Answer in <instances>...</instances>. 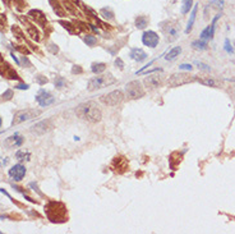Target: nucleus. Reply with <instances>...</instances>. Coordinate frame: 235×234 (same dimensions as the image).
Returning a JSON list of instances; mask_svg holds the SVG:
<instances>
[{
  "label": "nucleus",
  "mask_w": 235,
  "mask_h": 234,
  "mask_svg": "<svg viewBox=\"0 0 235 234\" xmlns=\"http://www.w3.org/2000/svg\"><path fill=\"white\" fill-rule=\"evenodd\" d=\"M75 114L79 119L86 120V122H90V123H97L102 118L101 110L95 101L81 102L79 105L75 108Z\"/></svg>",
  "instance_id": "nucleus-1"
},
{
  "label": "nucleus",
  "mask_w": 235,
  "mask_h": 234,
  "mask_svg": "<svg viewBox=\"0 0 235 234\" xmlns=\"http://www.w3.org/2000/svg\"><path fill=\"white\" fill-rule=\"evenodd\" d=\"M45 214L47 219L53 223H64L68 219L67 206L59 201H50L45 206Z\"/></svg>",
  "instance_id": "nucleus-2"
},
{
  "label": "nucleus",
  "mask_w": 235,
  "mask_h": 234,
  "mask_svg": "<svg viewBox=\"0 0 235 234\" xmlns=\"http://www.w3.org/2000/svg\"><path fill=\"white\" fill-rule=\"evenodd\" d=\"M116 82L115 77H112V74L107 73V74H101L97 77H93L88 81L87 84V90L88 91H95V90H100L103 87H107L110 84H114Z\"/></svg>",
  "instance_id": "nucleus-3"
},
{
  "label": "nucleus",
  "mask_w": 235,
  "mask_h": 234,
  "mask_svg": "<svg viewBox=\"0 0 235 234\" xmlns=\"http://www.w3.org/2000/svg\"><path fill=\"white\" fill-rule=\"evenodd\" d=\"M125 93L129 99L137 100V99H141L144 96V88L142 87V84L139 81H132V82L127 83Z\"/></svg>",
  "instance_id": "nucleus-4"
},
{
  "label": "nucleus",
  "mask_w": 235,
  "mask_h": 234,
  "mask_svg": "<svg viewBox=\"0 0 235 234\" xmlns=\"http://www.w3.org/2000/svg\"><path fill=\"white\" fill-rule=\"evenodd\" d=\"M100 100H101L102 104H105V105L115 106V105H118V104H120L124 100V93L120 90H116V91H112V92H110L107 95H103V96L100 97Z\"/></svg>",
  "instance_id": "nucleus-5"
},
{
  "label": "nucleus",
  "mask_w": 235,
  "mask_h": 234,
  "mask_svg": "<svg viewBox=\"0 0 235 234\" xmlns=\"http://www.w3.org/2000/svg\"><path fill=\"white\" fill-rule=\"evenodd\" d=\"M193 81H196L194 76H189L185 73H176V74H172L168 80V84L171 86V87H178V86L185 84V83L193 82Z\"/></svg>",
  "instance_id": "nucleus-6"
},
{
  "label": "nucleus",
  "mask_w": 235,
  "mask_h": 234,
  "mask_svg": "<svg viewBox=\"0 0 235 234\" xmlns=\"http://www.w3.org/2000/svg\"><path fill=\"white\" fill-rule=\"evenodd\" d=\"M161 30L166 36V41L172 42L179 36V27L172 22H164L161 23Z\"/></svg>",
  "instance_id": "nucleus-7"
},
{
  "label": "nucleus",
  "mask_w": 235,
  "mask_h": 234,
  "mask_svg": "<svg viewBox=\"0 0 235 234\" xmlns=\"http://www.w3.org/2000/svg\"><path fill=\"white\" fill-rule=\"evenodd\" d=\"M40 110H36V109H26V110H21L18 111L17 114L14 115V119L12 124H19L22 122H26V120H30L32 118H36L37 115H40Z\"/></svg>",
  "instance_id": "nucleus-8"
},
{
  "label": "nucleus",
  "mask_w": 235,
  "mask_h": 234,
  "mask_svg": "<svg viewBox=\"0 0 235 234\" xmlns=\"http://www.w3.org/2000/svg\"><path fill=\"white\" fill-rule=\"evenodd\" d=\"M110 168L114 170L115 173H118V174H123V173H125L129 168V164H128V159H125L124 156H115L114 159H112L111 161V165Z\"/></svg>",
  "instance_id": "nucleus-9"
},
{
  "label": "nucleus",
  "mask_w": 235,
  "mask_h": 234,
  "mask_svg": "<svg viewBox=\"0 0 235 234\" xmlns=\"http://www.w3.org/2000/svg\"><path fill=\"white\" fill-rule=\"evenodd\" d=\"M159 41H160V37H159V35L156 33L155 31H146L143 32L142 35V42H143V45L146 46H148L151 49H155L156 46L159 45Z\"/></svg>",
  "instance_id": "nucleus-10"
},
{
  "label": "nucleus",
  "mask_w": 235,
  "mask_h": 234,
  "mask_svg": "<svg viewBox=\"0 0 235 234\" xmlns=\"http://www.w3.org/2000/svg\"><path fill=\"white\" fill-rule=\"evenodd\" d=\"M36 101L38 102V105L40 106H49V105H51L54 101H55V99L53 97V95L51 93H49V92H46L45 90H40L38 91V93L36 95Z\"/></svg>",
  "instance_id": "nucleus-11"
},
{
  "label": "nucleus",
  "mask_w": 235,
  "mask_h": 234,
  "mask_svg": "<svg viewBox=\"0 0 235 234\" xmlns=\"http://www.w3.org/2000/svg\"><path fill=\"white\" fill-rule=\"evenodd\" d=\"M53 122L51 120H42V122L37 123V124H34L32 127L31 131L33 133H36V134H43V133H46L49 131H51L53 129Z\"/></svg>",
  "instance_id": "nucleus-12"
},
{
  "label": "nucleus",
  "mask_w": 235,
  "mask_h": 234,
  "mask_svg": "<svg viewBox=\"0 0 235 234\" xmlns=\"http://www.w3.org/2000/svg\"><path fill=\"white\" fill-rule=\"evenodd\" d=\"M221 17V14H217L215 18H213V21H212V24L211 26H207V27L201 32V40H205V41H207V40H212L213 39V35H215V28H216V22H217V19H219Z\"/></svg>",
  "instance_id": "nucleus-13"
},
{
  "label": "nucleus",
  "mask_w": 235,
  "mask_h": 234,
  "mask_svg": "<svg viewBox=\"0 0 235 234\" xmlns=\"http://www.w3.org/2000/svg\"><path fill=\"white\" fill-rule=\"evenodd\" d=\"M23 142H24L23 137L19 133H14L13 136L6 138L4 145L8 147V149H18V147H21L23 145Z\"/></svg>",
  "instance_id": "nucleus-14"
},
{
  "label": "nucleus",
  "mask_w": 235,
  "mask_h": 234,
  "mask_svg": "<svg viewBox=\"0 0 235 234\" xmlns=\"http://www.w3.org/2000/svg\"><path fill=\"white\" fill-rule=\"evenodd\" d=\"M8 174H9V177L13 180L19 182L26 175V168L22 165V164H17V165L12 166V169H9V173H8Z\"/></svg>",
  "instance_id": "nucleus-15"
},
{
  "label": "nucleus",
  "mask_w": 235,
  "mask_h": 234,
  "mask_svg": "<svg viewBox=\"0 0 235 234\" xmlns=\"http://www.w3.org/2000/svg\"><path fill=\"white\" fill-rule=\"evenodd\" d=\"M161 83H162V78L160 76L153 74V76H148L144 78V84L148 88H157L159 86H161Z\"/></svg>",
  "instance_id": "nucleus-16"
},
{
  "label": "nucleus",
  "mask_w": 235,
  "mask_h": 234,
  "mask_svg": "<svg viewBox=\"0 0 235 234\" xmlns=\"http://www.w3.org/2000/svg\"><path fill=\"white\" fill-rule=\"evenodd\" d=\"M147 56H148V55H147L142 49L134 47V49L130 50V58H132L133 60H136V62H138V63H141V62H143V60H146Z\"/></svg>",
  "instance_id": "nucleus-17"
},
{
  "label": "nucleus",
  "mask_w": 235,
  "mask_h": 234,
  "mask_svg": "<svg viewBox=\"0 0 235 234\" xmlns=\"http://www.w3.org/2000/svg\"><path fill=\"white\" fill-rule=\"evenodd\" d=\"M198 4H196L193 6V10H192V14H190V18L188 21V26H187V28H185V33H189L190 31H192L193 28V24H194V21H196V15H197V12H198Z\"/></svg>",
  "instance_id": "nucleus-18"
},
{
  "label": "nucleus",
  "mask_w": 235,
  "mask_h": 234,
  "mask_svg": "<svg viewBox=\"0 0 235 234\" xmlns=\"http://www.w3.org/2000/svg\"><path fill=\"white\" fill-rule=\"evenodd\" d=\"M180 53H181V47L180 46H175V47H172L169 53L166 54L165 59H166V60H174V59H176V56H179Z\"/></svg>",
  "instance_id": "nucleus-19"
},
{
  "label": "nucleus",
  "mask_w": 235,
  "mask_h": 234,
  "mask_svg": "<svg viewBox=\"0 0 235 234\" xmlns=\"http://www.w3.org/2000/svg\"><path fill=\"white\" fill-rule=\"evenodd\" d=\"M147 23H148V18H147V17H144V15H139V17H137V18H136V27H137L138 30L146 28Z\"/></svg>",
  "instance_id": "nucleus-20"
},
{
  "label": "nucleus",
  "mask_w": 235,
  "mask_h": 234,
  "mask_svg": "<svg viewBox=\"0 0 235 234\" xmlns=\"http://www.w3.org/2000/svg\"><path fill=\"white\" fill-rule=\"evenodd\" d=\"M91 71L95 73V74H100L102 72L106 71V64L105 63H93L91 65Z\"/></svg>",
  "instance_id": "nucleus-21"
},
{
  "label": "nucleus",
  "mask_w": 235,
  "mask_h": 234,
  "mask_svg": "<svg viewBox=\"0 0 235 234\" xmlns=\"http://www.w3.org/2000/svg\"><path fill=\"white\" fill-rule=\"evenodd\" d=\"M192 47L194 50H201L202 51V50H206L208 47V45H207V42L205 40H196V41L192 42Z\"/></svg>",
  "instance_id": "nucleus-22"
},
{
  "label": "nucleus",
  "mask_w": 235,
  "mask_h": 234,
  "mask_svg": "<svg viewBox=\"0 0 235 234\" xmlns=\"http://www.w3.org/2000/svg\"><path fill=\"white\" fill-rule=\"evenodd\" d=\"M192 5H193V0H183V4H181V14H187L189 13V10L192 9Z\"/></svg>",
  "instance_id": "nucleus-23"
},
{
  "label": "nucleus",
  "mask_w": 235,
  "mask_h": 234,
  "mask_svg": "<svg viewBox=\"0 0 235 234\" xmlns=\"http://www.w3.org/2000/svg\"><path fill=\"white\" fill-rule=\"evenodd\" d=\"M15 158L17 160H19V161H28L30 160V152H26V151H17L15 154Z\"/></svg>",
  "instance_id": "nucleus-24"
},
{
  "label": "nucleus",
  "mask_w": 235,
  "mask_h": 234,
  "mask_svg": "<svg viewBox=\"0 0 235 234\" xmlns=\"http://www.w3.org/2000/svg\"><path fill=\"white\" fill-rule=\"evenodd\" d=\"M83 41L87 44V46H93V45H96V42H97V39L92 36V35H86Z\"/></svg>",
  "instance_id": "nucleus-25"
},
{
  "label": "nucleus",
  "mask_w": 235,
  "mask_h": 234,
  "mask_svg": "<svg viewBox=\"0 0 235 234\" xmlns=\"http://www.w3.org/2000/svg\"><path fill=\"white\" fill-rule=\"evenodd\" d=\"M101 14H102L103 18H105V19H109V21L114 18V13L111 12L110 8H102V9H101Z\"/></svg>",
  "instance_id": "nucleus-26"
},
{
  "label": "nucleus",
  "mask_w": 235,
  "mask_h": 234,
  "mask_svg": "<svg viewBox=\"0 0 235 234\" xmlns=\"http://www.w3.org/2000/svg\"><path fill=\"white\" fill-rule=\"evenodd\" d=\"M199 83L206 84V86H211V87H217L219 83H217L215 80H211V78H203V80H198Z\"/></svg>",
  "instance_id": "nucleus-27"
},
{
  "label": "nucleus",
  "mask_w": 235,
  "mask_h": 234,
  "mask_svg": "<svg viewBox=\"0 0 235 234\" xmlns=\"http://www.w3.org/2000/svg\"><path fill=\"white\" fill-rule=\"evenodd\" d=\"M30 15L33 17L34 19H37L38 23L45 24V19H43V17H42V14H41L40 12H34V10H32V12H30Z\"/></svg>",
  "instance_id": "nucleus-28"
},
{
  "label": "nucleus",
  "mask_w": 235,
  "mask_h": 234,
  "mask_svg": "<svg viewBox=\"0 0 235 234\" xmlns=\"http://www.w3.org/2000/svg\"><path fill=\"white\" fill-rule=\"evenodd\" d=\"M194 64L196 65H198V68L199 69H202V71H205V72H210L211 71V67L208 65V64H205V63H202V62H194Z\"/></svg>",
  "instance_id": "nucleus-29"
},
{
  "label": "nucleus",
  "mask_w": 235,
  "mask_h": 234,
  "mask_svg": "<svg viewBox=\"0 0 235 234\" xmlns=\"http://www.w3.org/2000/svg\"><path fill=\"white\" fill-rule=\"evenodd\" d=\"M55 86L58 88H62V87H64L65 86V80L64 78H62V77H59V78H55Z\"/></svg>",
  "instance_id": "nucleus-30"
},
{
  "label": "nucleus",
  "mask_w": 235,
  "mask_h": 234,
  "mask_svg": "<svg viewBox=\"0 0 235 234\" xmlns=\"http://www.w3.org/2000/svg\"><path fill=\"white\" fill-rule=\"evenodd\" d=\"M225 50H226V53H229V54H234V49L233 46L230 45V41L226 39L225 40Z\"/></svg>",
  "instance_id": "nucleus-31"
},
{
  "label": "nucleus",
  "mask_w": 235,
  "mask_h": 234,
  "mask_svg": "<svg viewBox=\"0 0 235 234\" xmlns=\"http://www.w3.org/2000/svg\"><path fill=\"white\" fill-rule=\"evenodd\" d=\"M210 3L213 4L216 8H219V9H221L224 6V0H210Z\"/></svg>",
  "instance_id": "nucleus-32"
},
{
  "label": "nucleus",
  "mask_w": 235,
  "mask_h": 234,
  "mask_svg": "<svg viewBox=\"0 0 235 234\" xmlns=\"http://www.w3.org/2000/svg\"><path fill=\"white\" fill-rule=\"evenodd\" d=\"M13 97V91L12 90H6L3 93V100H10Z\"/></svg>",
  "instance_id": "nucleus-33"
},
{
  "label": "nucleus",
  "mask_w": 235,
  "mask_h": 234,
  "mask_svg": "<svg viewBox=\"0 0 235 234\" xmlns=\"http://www.w3.org/2000/svg\"><path fill=\"white\" fill-rule=\"evenodd\" d=\"M36 81H37V83L38 84H45L46 82H47V78L46 77H43V76H36Z\"/></svg>",
  "instance_id": "nucleus-34"
},
{
  "label": "nucleus",
  "mask_w": 235,
  "mask_h": 234,
  "mask_svg": "<svg viewBox=\"0 0 235 234\" xmlns=\"http://www.w3.org/2000/svg\"><path fill=\"white\" fill-rule=\"evenodd\" d=\"M60 23H62V24L64 26V28H67L71 33H74V32H75V30L72 28V24H71V23H67V22H60Z\"/></svg>",
  "instance_id": "nucleus-35"
},
{
  "label": "nucleus",
  "mask_w": 235,
  "mask_h": 234,
  "mask_svg": "<svg viewBox=\"0 0 235 234\" xmlns=\"http://www.w3.org/2000/svg\"><path fill=\"white\" fill-rule=\"evenodd\" d=\"M82 72H83V69H82L79 65H73V68H72V73H73V74H75V73H77V74H81Z\"/></svg>",
  "instance_id": "nucleus-36"
},
{
  "label": "nucleus",
  "mask_w": 235,
  "mask_h": 234,
  "mask_svg": "<svg viewBox=\"0 0 235 234\" xmlns=\"http://www.w3.org/2000/svg\"><path fill=\"white\" fill-rule=\"evenodd\" d=\"M115 65H116L119 69H124V63H123V60H121L120 58H116V59H115Z\"/></svg>",
  "instance_id": "nucleus-37"
},
{
  "label": "nucleus",
  "mask_w": 235,
  "mask_h": 234,
  "mask_svg": "<svg viewBox=\"0 0 235 234\" xmlns=\"http://www.w3.org/2000/svg\"><path fill=\"white\" fill-rule=\"evenodd\" d=\"M179 68L183 69V71H192V69H193V67L190 65V64H181Z\"/></svg>",
  "instance_id": "nucleus-38"
},
{
  "label": "nucleus",
  "mask_w": 235,
  "mask_h": 234,
  "mask_svg": "<svg viewBox=\"0 0 235 234\" xmlns=\"http://www.w3.org/2000/svg\"><path fill=\"white\" fill-rule=\"evenodd\" d=\"M49 50L51 51V53H53V54H56L58 53V51H59V49H58V46H55L54 44H51L50 46H49Z\"/></svg>",
  "instance_id": "nucleus-39"
},
{
  "label": "nucleus",
  "mask_w": 235,
  "mask_h": 234,
  "mask_svg": "<svg viewBox=\"0 0 235 234\" xmlns=\"http://www.w3.org/2000/svg\"><path fill=\"white\" fill-rule=\"evenodd\" d=\"M15 88H18V90H28L30 86L28 84H17Z\"/></svg>",
  "instance_id": "nucleus-40"
},
{
  "label": "nucleus",
  "mask_w": 235,
  "mask_h": 234,
  "mask_svg": "<svg viewBox=\"0 0 235 234\" xmlns=\"http://www.w3.org/2000/svg\"><path fill=\"white\" fill-rule=\"evenodd\" d=\"M0 63H4V59H3V56H2V54H0Z\"/></svg>",
  "instance_id": "nucleus-41"
},
{
  "label": "nucleus",
  "mask_w": 235,
  "mask_h": 234,
  "mask_svg": "<svg viewBox=\"0 0 235 234\" xmlns=\"http://www.w3.org/2000/svg\"><path fill=\"white\" fill-rule=\"evenodd\" d=\"M2 124H3V120H2V118H0V127H2Z\"/></svg>",
  "instance_id": "nucleus-42"
},
{
  "label": "nucleus",
  "mask_w": 235,
  "mask_h": 234,
  "mask_svg": "<svg viewBox=\"0 0 235 234\" xmlns=\"http://www.w3.org/2000/svg\"><path fill=\"white\" fill-rule=\"evenodd\" d=\"M234 45H235V41H234Z\"/></svg>",
  "instance_id": "nucleus-43"
}]
</instances>
